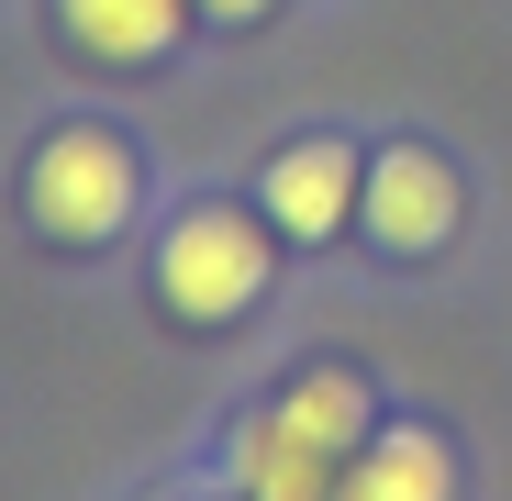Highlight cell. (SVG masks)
<instances>
[{"instance_id": "cell-1", "label": "cell", "mask_w": 512, "mask_h": 501, "mask_svg": "<svg viewBox=\"0 0 512 501\" xmlns=\"http://www.w3.org/2000/svg\"><path fill=\"white\" fill-rule=\"evenodd\" d=\"M134 190H145V167L112 123H56L34 145V179H23V201L56 245H112L134 223Z\"/></svg>"}, {"instance_id": "cell-2", "label": "cell", "mask_w": 512, "mask_h": 501, "mask_svg": "<svg viewBox=\"0 0 512 501\" xmlns=\"http://www.w3.org/2000/svg\"><path fill=\"white\" fill-rule=\"evenodd\" d=\"M268 234H256L245 212H223V201H201V212H179L167 223V245H156V301L179 312V323H234L256 290H268Z\"/></svg>"}, {"instance_id": "cell-3", "label": "cell", "mask_w": 512, "mask_h": 501, "mask_svg": "<svg viewBox=\"0 0 512 501\" xmlns=\"http://www.w3.org/2000/svg\"><path fill=\"white\" fill-rule=\"evenodd\" d=\"M368 234L390 245V257H435V245L457 234V167L435 145L368 156Z\"/></svg>"}, {"instance_id": "cell-4", "label": "cell", "mask_w": 512, "mask_h": 501, "mask_svg": "<svg viewBox=\"0 0 512 501\" xmlns=\"http://www.w3.org/2000/svg\"><path fill=\"white\" fill-rule=\"evenodd\" d=\"M357 201H368V167L334 145V134H312V145L268 156V223H279V234L323 245V234H346V212H357Z\"/></svg>"}, {"instance_id": "cell-5", "label": "cell", "mask_w": 512, "mask_h": 501, "mask_svg": "<svg viewBox=\"0 0 512 501\" xmlns=\"http://www.w3.org/2000/svg\"><path fill=\"white\" fill-rule=\"evenodd\" d=\"M334 501H457V457L423 424H390V435H368L334 468Z\"/></svg>"}, {"instance_id": "cell-6", "label": "cell", "mask_w": 512, "mask_h": 501, "mask_svg": "<svg viewBox=\"0 0 512 501\" xmlns=\"http://www.w3.org/2000/svg\"><path fill=\"white\" fill-rule=\"evenodd\" d=\"M334 468L346 457H323L290 412H256V424L234 435V490L245 501H334Z\"/></svg>"}, {"instance_id": "cell-7", "label": "cell", "mask_w": 512, "mask_h": 501, "mask_svg": "<svg viewBox=\"0 0 512 501\" xmlns=\"http://www.w3.org/2000/svg\"><path fill=\"white\" fill-rule=\"evenodd\" d=\"M56 23L90 45L101 67H145V56H167V45H179L190 0H56Z\"/></svg>"}, {"instance_id": "cell-8", "label": "cell", "mask_w": 512, "mask_h": 501, "mask_svg": "<svg viewBox=\"0 0 512 501\" xmlns=\"http://www.w3.org/2000/svg\"><path fill=\"white\" fill-rule=\"evenodd\" d=\"M279 412H290V424H301L323 457H357V446H368V390H357L346 368H312V379H290V390H279Z\"/></svg>"}, {"instance_id": "cell-9", "label": "cell", "mask_w": 512, "mask_h": 501, "mask_svg": "<svg viewBox=\"0 0 512 501\" xmlns=\"http://www.w3.org/2000/svg\"><path fill=\"white\" fill-rule=\"evenodd\" d=\"M212 23H256V12H279V0H201Z\"/></svg>"}]
</instances>
